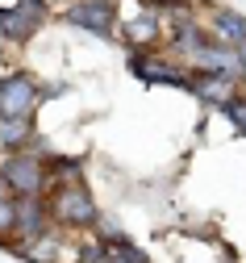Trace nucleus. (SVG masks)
Here are the masks:
<instances>
[{
	"mask_svg": "<svg viewBox=\"0 0 246 263\" xmlns=\"http://www.w3.org/2000/svg\"><path fill=\"white\" fill-rule=\"evenodd\" d=\"M42 84L33 80L29 71H9L0 80V117H29L42 109Z\"/></svg>",
	"mask_w": 246,
	"mask_h": 263,
	"instance_id": "39448f33",
	"label": "nucleus"
},
{
	"mask_svg": "<svg viewBox=\"0 0 246 263\" xmlns=\"http://www.w3.org/2000/svg\"><path fill=\"white\" fill-rule=\"evenodd\" d=\"M63 21L96 38H113L117 29V0H71L63 9Z\"/></svg>",
	"mask_w": 246,
	"mask_h": 263,
	"instance_id": "0eeeda50",
	"label": "nucleus"
},
{
	"mask_svg": "<svg viewBox=\"0 0 246 263\" xmlns=\"http://www.w3.org/2000/svg\"><path fill=\"white\" fill-rule=\"evenodd\" d=\"M221 113H225V121L234 125V134H242V138H246V92H238Z\"/></svg>",
	"mask_w": 246,
	"mask_h": 263,
	"instance_id": "ddd939ff",
	"label": "nucleus"
},
{
	"mask_svg": "<svg viewBox=\"0 0 246 263\" xmlns=\"http://www.w3.org/2000/svg\"><path fill=\"white\" fill-rule=\"evenodd\" d=\"M50 21L46 0H13L0 9V38L5 42H29L33 34H42V25Z\"/></svg>",
	"mask_w": 246,
	"mask_h": 263,
	"instance_id": "20e7f679",
	"label": "nucleus"
},
{
	"mask_svg": "<svg viewBox=\"0 0 246 263\" xmlns=\"http://www.w3.org/2000/svg\"><path fill=\"white\" fill-rule=\"evenodd\" d=\"M0 242H13V196L0 192Z\"/></svg>",
	"mask_w": 246,
	"mask_h": 263,
	"instance_id": "4468645a",
	"label": "nucleus"
},
{
	"mask_svg": "<svg viewBox=\"0 0 246 263\" xmlns=\"http://www.w3.org/2000/svg\"><path fill=\"white\" fill-rule=\"evenodd\" d=\"M209 34L213 42H225V46H242L246 42V17L234 13V9H209Z\"/></svg>",
	"mask_w": 246,
	"mask_h": 263,
	"instance_id": "9b49d317",
	"label": "nucleus"
},
{
	"mask_svg": "<svg viewBox=\"0 0 246 263\" xmlns=\"http://www.w3.org/2000/svg\"><path fill=\"white\" fill-rule=\"evenodd\" d=\"M38 129L29 117H0V155H17V151H33Z\"/></svg>",
	"mask_w": 246,
	"mask_h": 263,
	"instance_id": "f8f14e48",
	"label": "nucleus"
},
{
	"mask_svg": "<svg viewBox=\"0 0 246 263\" xmlns=\"http://www.w3.org/2000/svg\"><path fill=\"white\" fill-rule=\"evenodd\" d=\"M188 71H213V76H225L234 84H242V63H238V50L225 46V42H213L209 38L192 59H188Z\"/></svg>",
	"mask_w": 246,
	"mask_h": 263,
	"instance_id": "6e6552de",
	"label": "nucleus"
},
{
	"mask_svg": "<svg viewBox=\"0 0 246 263\" xmlns=\"http://www.w3.org/2000/svg\"><path fill=\"white\" fill-rule=\"evenodd\" d=\"M0 188L9 196H46V188H50L46 159L33 155V151L0 155Z\"/></svg>",
	"mask_w": 246,
	"mask_h": 263,
	"instance_id": "f03ea898",
	"label": "nucleus"
},
{
	"mask_svg": "<svg viewBox=\"0 0 246 263\" xmlns=\"http://www.w3.org/2000/svg\"><path fill=\"white\" fill-rule=\"evenodd\" d=\"M184 92H192L196 101L213 105V109H225V105L234 101V96L242 92V84H234V80H225V76H213V71H192Z\"/></svg>",
	"mask_w": 246,
	"mask_h": 263,
	"instance_id": "9d476101",
	"label": "nucleus"
},
{
	"mask_svg": "<svg viewBox=\"0 0 246 263\" xmlns=\"http://www.w3.org/2000/svg\"><path fill=\"white\" fill-rule=\"evenodd\" d=\"M234 50H238V63H242V84H246V42H242V46H234Z\"/></svg>",
	"mask_w": 246,
	"mask_h": 263,
	"instance_id": "2eb2a0df",
	"label": "nucleus"
},
{
	"mask_svg": "<svg viewBox=\"0 0 246 263\" xmlns=\"http://www.w3.org/2000/svg\"><path fill=\"white\" fill-rule=\"evenodd\" d=\"M129 71L146 84H163V88H188V67L167 50H129Z\"/></svg>",
	"mask_w": 246,
	"mask_h": 263,
	"instance_id": "7ed1b4c3",
	"label": "nucleus"
},
{
	"mask_svg": "<svg viewBox=\"0 0 246 263\" xmlns=\"http://www.w3.org/2000/svg\"><path fill=\"white\" fill-rule=\"evenodd\" d=\"M163 21H159V9L150 5V9H142L138 17H129L125 25H121V42L129 46V50H159V42H163Z\"/></svg>",
	"mask_w": 246,
	"mask_h": 263,
	"instance_id": "1a4fd4ad",
	"label": "nucleus"
},
{
	"mask_svg": "<svg viewBox=\"0 0 246 263\" xmlns=\"http://www.w3.org/2000/svg\"><path fill=\"white\" fill-rule=\"evenodd\" d=\"M50 209H46V196H13V247H25L33 238H42L50 234Z\"/></svg>",
	"mask_w": 246,
	"mask_h": 263,
	"instance_id": "423d86ee",
	"label": "nucleus"
},
{
	"mask_svg": "<svg viewBox=\"0 0 246 263\" xmlns=\"http://www.w3.org/2000/svg\"><path fill=\"white\" fill-rule=\"evenodd\" d=\"M46 209H50V226L59 230H96L100 226V209L92 201V192L84 180H63L46 188Z\"/></svg>",
	"mask_w": 246,
	"mask_h": 263,
	"instance_id": "f257e3e1",
	"label": "nucleus"
}]
</instances>
